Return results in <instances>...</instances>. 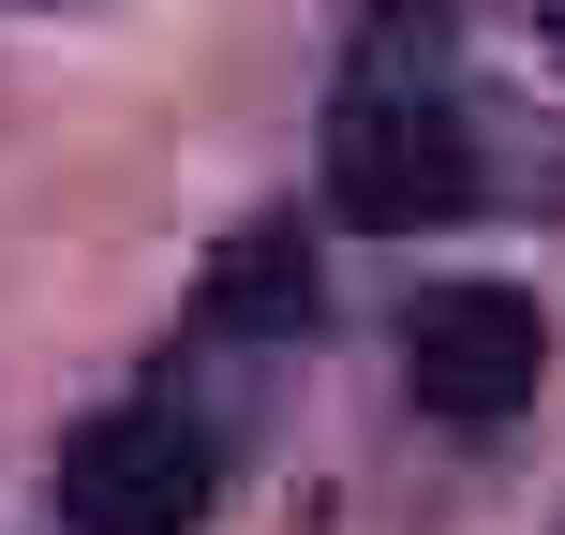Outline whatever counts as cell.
I'll use <instances>...</instances> for the list:
<instances>
[{"instance_id":"5b68a950","label":"cell","mask_w":565,"mask_h":535,"mask_svg":"<svg viewBox=\"0 0 565 535\" xmlns=\"http://www.w3.org/2000/svg\"><path fill=\"white\" fill-rule=\"evenodd\" d=\"M536 15H551V45H565V0H536Z\"/></svg>"},{"instance_id":"3957f363","label":"cell","mask_w":565,"mask_h":535,"mask_svg":"<svg viewBox=\"0 0 565 535\" xmlns=\"http://www.w3.org/2000/svg\"><path fill=\"white\" fill-rule=\"evenodd\" d=\"M551 387V312L521 282H431L402 312V402L447 431H507L521 402Z\"/></svg>"},{"instance_id":"277c9868","label":"cell","mask_w":565,"mask_h":535,"mask_svg":"<svg viewBox=\"0 0 565 535\" xmlns=\"http://www.w3.org/2000/svg\"><path fill=\"white\" fill-rule=\"evenodd\" d=\"M209 328H224V342H282V328H312V254H298V224H254L224 268H209Z\"/></svg>"},{"instance_id":"7a4b0ae2","label":"cell","mask_w":565,"mask_h":535,"mask_svg":"<svg viewBox=\"0 0 565 535\" xmlns=\"http://www.w3.org/2000/svg\"><path fill=\"white\" fill-rule=\"evenodd\" d=\"M209 491H224V461H209V431L179 417V402H105V417H75L60 461H45V506L75 535H194Z\"/></svg>"},{"instance_id":"6da1fadb","label":"cell","mask_w":565,"mask_h":535,"mask_svg":"<svg viewBox=\"0 0 565 535\" xmlns=\"http://www.w3.org/2000/svg\"><path fill=\"white\" fill-rule=\"evenodd\" d=\"M328 208L372 238L477 208V119H461L431 0H358V45H342V89H328Z\"/></svg>"}]
</instances>
